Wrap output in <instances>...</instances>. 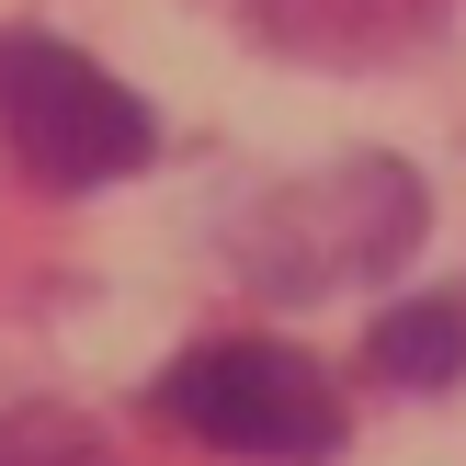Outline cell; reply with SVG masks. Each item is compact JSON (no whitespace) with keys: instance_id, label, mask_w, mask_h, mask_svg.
<instances>
[{"instance_id":"6da1fadb","label":"cell","mask_w":466,"mask_h":466,"mask_svg":"<svg viewBox=\"0 0 466 466\" xmlns=\"http://www.w3.org/2000/svg\"><path fill=\"white\" fill-rule=\"evenodd\" d=\"M432 228V194L410 159L387 148H353L330 171H296L273 194H250L228 217V262H239L250 296L273 308H319V296H353V285H387V273L421 250Z\"/></svg>"},{"instance_id":"7a4b0ae2","label":"cell","mask_w":466,"mask_h":466,"mask_svg":"<svg viewBox=\"0 0 466 466\" xmlns=\"http://www.w3.org/2000/svg\"><path fill=\"white\" fill-rule=\"evenodd\" d=\"M0 148L46 194H91L159 159V114L68 35H0Z\"/></svg>"},{"instance_id":"3957f363","label":"cell","mask_w":466,"mask_h":466,"mask_svg":"<svg viewBox=\"0 0 466 466\" xmlns=\"http://www.w3.org/2000/svg\"><path fill=\"white\" fill-rule=\"evenodd\" d=\"M159 421L250 466H319L341 455V387L296 341H205L159 376Z\"/></svg>"},{"instance_id":"277c9868","label":"cell","mask_w":466,"mask_h":466,"mask_svg":"<svg viewBox=\"0 0 466 466\" xmlns=\"http://www.w3.org/2000/svg\"><path fill=\"white\" fill-rule=\"evenodd\" d=\"M444 23V0H250V35L296 68H387Z\"/></svg>"},{"instance_id":"5b68a950","label":"cell","mask_w":466,"mask_h":466,"mask_svg":"<svg viewBox=\"0 0 466 466\" xmlns=\"http://www.w3.org/2000/svg\"><path fill=\"white\" fill-rule=\"evenodd\" d=\"M364 353H376L387 387H455L466 376V296H410V308H387Z\"/></svg>"},{"instance_id":"8992f818","label":"cell","mask_w":466,"mask_h":466,"mask_svg":"<svg viewBox=\"0 0 466 466\" xmlns=\"http://www.w3.org/2000/svg\"><path fill=\"white\" fill-rule=\"evenodd\" d=\"M0 466H80V432L46 410H0Z\"/></svg>"}]
</instances>
